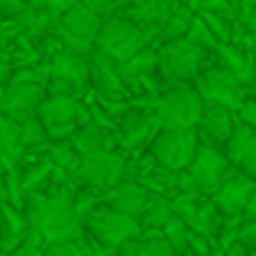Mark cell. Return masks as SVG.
Masks as SVG:
<instances>
[{"label":"cell","mask_w":256,"mask_h":256,"mask_svg":"<svg viewBox=\"0 0 256 256\" xmlns=\"http://www.w3.org/2000/svg\"><path fill=\"white\" fill-rule=\"evenodd\" d=\"M32 230L42 234L49 244H65V240H82V211L75 201L62 194H30L26 204Z\"/></svg>","instance_id":"1"},{"label":"cell","mask_w":256,"mask_h":256,"mask_svg":"<svg viewBox=\"0 0 256 256\" xmlns=\"http://www.w3.org/2000/svg\"><path fill=\"white\" fill-rule=\"evenodd\" d=\"M201 114H204V100H201L198 88L178 84L156 100L152 117H156L159 130H192L194 124H201Z\"/></svg>","instance_id":"2"},{"label":"cell","mask_w":256,"mask_h":256,"mask_svg":"<svg viewBox=\"0 0 256 256\" xmlns=\"http://www.w3.org/2000/svg\"><path fill=\"white\" fill-rule=\"evenodd\" d=\"M146 32L140 30V23H133L130 16H110L104 20L98 36V52L107 56L110 62H130L136 52H143Z\"/></svg>","instance_id":"3"},{"label":"cell","mask_w":256,"mask_h":256,"mask_svg":"<svg viewBox=\"0 0 256 256\" xmlns=\"http://www.w3.org/2000/svg\"><path fill=\"white\" fill-rule=\"evenodd\" d=\"M159 72L162 78H169L175 84H185L192 78L204 75V49L194 46L192 39H178V42H169L162 52H159Z\"/></svg>","instance_id":"4"},{"label":"cell","mask_w":256,"mask_h":256,"mask_svg":"<svg viewBox=\"0 0 256 256\" xmlns=\"http://www.w3.org/2000/svg\"><path fill=\"white\" fill-rule=\"evenodd\" d=\"M100 16L91 10V6L78 4L72 6V10L62 13V20H58V36L65 39V46H68L72 52H82V56H88V52L98 46V36H100Z\"/></svg>","instance_id":"5"},{"label":"cell","mask_w":256,"mask_h":256,"mask_svg":"<svg viewBox=\"0 0 256 256\" xmlns=\"http://www.w3.org/2000/svg\"><path fill=\"white\" fill-rule=\"evenodd\" d=\"M198 136L194 130H162L156 140H152V152L156 159L172 172H182V169H192L194 156H198Z\"/></svg>","instance_id":"6"},{"label":"cell","mask_w":256,"mask_h":256,"mask_svg":"<svg viewBox=\"0 0 256 256\" xmlns=\"http://www.w3.org/2000/svg\"><path fill=\"white\" fill-rule=\"evenodd\" d=\"M88 227H91V234L104 246H110V250H120V246L133 244V240H140V234H143L140 218L120 214V211H114V208L110 211H98L91 220H88Z\"/></svg>","instance_id":"7"},{"label":"cell","mask_w":256,"mask_h":256,"mask_svg":"<svg viewBox=\"0 0 256 256\" xmlns=\"http://www.w3.org/2000/svg\"><path fill=\"white\" fill-rule=\"evenodd\" d=\"M198 94H201V100L218 104V107H227V110H240V107L246 104L244 82H240L234 72H227V68L204 72V75L198 78Z\"/></svg>","instance_id":"8"},{"label":"cell","mask_w":256,"mask_h":256,"mask_svg":"<svg viewBox=\"0 0 256 256\" xmlns=\"http://www.w3.org/2000/svg\"><path fill=\"white\" fill-rule=\"evenodd\" d=\"M46 100V91H42V82H6V91L0 98V110L6 114L10 120L23 124V120L36 117L39 107Z\"/></svg>","instance_id":"9"},{"label":"cell","mask_w":256,"mask_h":256,"mask_svg":"<svg viewBox=\"0 0 256 256\" xmlns=\"http://www.w3.org/2000/svg\"><path fill=\"white\" fill-rule=\"evenodd\" d=\"M36 117L42 120V126L49 130V136H65L78 120V104H75V98H68V94H49V98L42 100V107H39Z\"/></svg>","instance_id":"10"},{"label":"cell","mask_w":256,"mask_h":256,"mask_svg":"<svg viewBox=\"0 0 256 256\" xmlns=\"http://www.w3.org/2000/svg\"><path fill=\"white\" fill-rule=\"evenodd\" d=\"M227 162L230 159L224 156L220 150H214V146H201L198 156H194L192 162V182L198 188H204V192H218L220 185H224V175H227Z\"/></svg>","instance_id":"11"},{"label":"cell","mask_w":256,"mask_h":256,"mask_svg":"<svg viewBox=\"0 0 256 256\" xmlns=\"http://www.w3.org/2000/svg\"><path fill=\"white\" fill-rule=\"evenodd\" d=\"M52 78H56V84L62 88L58 94L65 91H82V88L91 82V62H88V56L82 52H62V56L52 58Z\"/></svg>","instance_id":"12"},{"label":"cell","mask_w":256,"mask_h":256,"mask_svg":"<svg viewBox=\"0 0 256 256\" xmlns=\"http://www.w3.org/2000/svg\"><path fill=\"white\" fill-rule=\"evenodd\" d=\"M84 185L91 188H110V185H120L126 175V166L120 156H114V152H104V156H84L82 169H78Z\"/></svg>","instance_id":"13"},{"label":"cell","mask_w":256,"mask_h":256,"mask_svg":"<svg viewBox=\"0 0 256 256\" xmlns=\"http://www.w3.org/2000/svg\"><path fill=\"white\" fill-rule=\"evenodd\" d=\"M253 188H256V178H250V175H230V178H224V185L214 192V201H218L220 211L240 214V211H246V201H250Z\"/></svg>","instance_id":"14"},{"label":"cell","mask_w":256,"mask_h":256,"mask_svg":"<svg viewBox=\"0 0 256 256\" xmlns=\"http://www.w3.org/2000/svg\"><path fill=\"white\" fill-rule=\"evenodd\" d=\"M234 117H230V110L227 107H218V104H208L204 107V114H201V133H204L211 143H224L227 146V140L234 136Z\"/></svg>","instance_id":"15"},{"label":"cell","mask_w":256,"mask_h":256,"mask_svg":"<svg viewBox=\"0 0 256 256\" xmlns=\"http://www.w3.org/2000/svg\"><path fill=\"white\" fill-rule=\"evenodd\" d=\"M146 204H150V194H146L143 185H133V182H124L110 192V208L120 214H130V218H140L146 214Z\"/></svg>","instance_id":"16"},{"label":"cell","mask_w":256,"mask_h":256,"mask_svg":"<svg viewBox=\"0 0 256 256\" xmlns=\"http://www.w3.org/2000/svg\"><path fill=\"white\" fill-rule=\"evenodd\" d=\"M110 143H114L110 133L98 124H84L75 136V150L82 156H104V152H110Z\"/></svg>","instance_id":"17"},{"label":"cell","mask_w":256,"mask_h":256,"mask_svg":"<svg viewBox=\"0 0 256 256\" xmlns=\"http://www.w3.org/2000/svg\"><path fill=\"white\" fill-rule=\"evenodd\" d=\"M91 82L98 84L100 94H120V91H124L120 75L114 72V62H110L107 56H100V52H98V58L91 62Z\"/></svg>","instance_id":"18"},{"label":"cell","mask_w":256,"mask_h":256,"mask_svg":"<svg viewBox=\"0 0 256 256\" xmlns=\"http://www.w3.org/2000/svg\"><path fill=\"white\" fill-rule=\"evenodd\" d=\"M253 126H246V124H240L237 130H234V136L227 140V146H224V156L230 159L234 166H244L246 162V156H250V146H253Z\"/></svg>","instance_id":"19"},{"label":"cell","mask_w":256,"mask_h":256,"mask_svg":"<svg viewBox=\"0 0 256 256\" xmlns=\"http://www.w3.org/2000/svg\"><path fill=\"white\" fill-rule=\"evenodd\" d=\"M192 26H194V13L185 10V6H178V10H172V16L166 20L162 32H166V39H169V42H178V39H188Z\"/></svg>","instance_id":"20"},{"label":"cell","mask_w":256,"mask_h":256,"mask_svg":"<svg viewBox=\"0 0 256 256\" xmlns=\"http://www.w3.org/2000/svg\"><path fill=\"white\" fill-rule=\"evenodd\" d=\"M23 146V133H20V124L10 120L6 114H0V159L13 156V152Z\"/></svg>","instance_id":"21"},{"label":"cell","mask_w":256,"mask_h":256,"mask_svg":"<svg viewBox=\"0 0 256 256\" xmlns=\"http://www.w3.org/2000/svg\"><path fill=\"white\" fill-rule=\"evenodd\" d=\"M152 126H159L156 124V117H143V114H130L126 117V124H124V130H126V143L130 146H136V143H143L146 136L152 133Z\"/></svg>","instance_id":"22"},{"label":"cell","mask_w":256,"mask_h":256,"mask_svg":"<svg viewBox=\"0 0 256 256\" xmlns=\"http://www.w3.org/2000/svg\"><path fill=\"white\" fill-rule=\"evenodd\" d=\"M20 133H23V146H42L46 136H49V130L42 126V120L39 117H30L20 124Z\"/></svg>","instance_id":"23"},{"label":"cell","mask_w":256,"mask_h":256,"mask_svg":"<svg viewBox=\"0 0 256 256\" xmlns=\"http://www.w3.org/2000/svg\"><path fill=\"white\" fill-rule=\"evenodd\" d=\"M46 256H94V250L84 240H65V244H49Z\"/></svg>","instance_id":"24"},{"label":"cell","mask_w":256,"mask_h":256,"mask_svg":"<svg viewBox=\"0 0 256 256\" xmlns=\"http://www.w3.org/2000/svg\"><path fill=\"white\" fill-rule=\"evenodd\" d=\"M166 240L172 244V250H185L188 246V224L182 218H172L166 224Z\"/></svg>","instance_id":"25"},{"label":"cell","mask_w":256,"mask_h":256,"mask_svg":"<svg viewBox=\"0 0 256 256\" xmlns=\"http://www.w3.org/2000/svg\"><path fill=\"white\" fill-rule=\"evenodd\" d=\"M159 65V52H136V56L130 58V62H126V72H130V75H146V72L150 68H156Z\"/></svg>","instance_id":"26"},{"label":"cell","mask_w":256,"mask_h":256,"mask_svg":"<svg viewBox=\"0 0 256 256\" xmlns=\"http://www.w3.org/2000/svg\"><path fill=\"white\" fill-rule=\"evenodd\" d=\"M136 256H175V250H172V244L169 240H140V250H136Z\"/></svg>","instance_id":"27"},{"label":"cell","mask_w":256,"mask_h":256,"mask_svg":"<svg viewBox=\"0 0 256 256\" xmlns=\"http://www.w3.org/2000/svg\"><path fill=\"white\" fill-rule=\"evenodd\" d=\"M146 220H150V224H169L172 220V214H169V204H166V201H152L150 198V204H146Z\"/></svg>","instance_id":"28"},{"label":"cell","mask_w":256,"mask_h":256,"mask_svg":"<svg viewBox=\"0 0 256 256\" xmlns=\"http://www.w3.org/2000/svg\"><path fill=\"white\" fill-rule=\"evenodd\" d=\"M75 146H68V143H56L52 146V162L56 166H65V169H68V166H75Z\"/></svg>","instance_id":"29"},{"label":"cell","mask_w":256,"mask_h":256,"mask_svg":"<svg viewBox=\"0 0 256 256\" xmlns=\"http://www.w3.org/2000/svg\"><path fill=\"white\" fill-rule=\"evenodd\" d=\"M188 39H192L194 46H201V49H208V46L214 42V36H211V30H208L204 20H194V26H192V32H188Z\"/></svg>","instance_id":"30"},{"label":"cell","mask_w":256,"mask_h":256,"mask_svg":"<svg viewBox=\"0 0 256 256\" xmlns=\"http://www.w3.org/2000/svg\"><path fill=\"white\" fill-rule=\"evenodd\" d=\"M240 246L244 250H253L256 253V220H250V224L240 230Z\"/></svg>","instance_id":"31"},{"label":"cell","mask_w":256,"mask_h":256,"mask_svg":"<svg viewBox=\"0 0 256 256\" xmlns=\"http://www.w3.org/2000/svg\"><path fill=\"white\" fill-rule=\"evenodd\" d=\"M0 13H4V16H23L26 4L23 0H0Z\"/></svg>","instance_id":"32"},{"label":"cell","mask_w":256,"mask_h":256,"mask_svg":"<svg viewBox=\"0 0 256 256\" xmlns=\"http://www.w3.org/2000/svg\"><path fill=\"white\" fill-rule=\"evenodd\" d=\"M240 117H244L246 126H253V130H256V100H246V104L240 107Z\"/></svg>","instance_id":"33"},{"label":"cell","mask_w":256,"mask_h":256,"mask_svg":"<svg viewBox=\"0 0 256 256\" xmlns=\"http://www.w3.org/2000/svg\"><path fill=\"white\" fill-rule=\"evenodd\" d=\"M39 4H46V6H52V10H72V6H78L82 0H39Z\"/></svg>","instance_id":"34"},{"label":"cell","mask_w":256,"mask_h":256,"mask_svg":"<svg viewBox=\"0 0 256 256\" xmlns=\"http://www.w3.org/2000/svg\"><path fill=\"white\" fill-rule=\"evenodd\" d=\"M244 169H246V175H250V178H256V133H253V146H250V156H246Z\"/></svg>","instance_id":"35"},{"label":"cell","mask_w":256,"mask_h":256,"mask_svg":"<svg viewBox=\"0 0 256 256\" xmlns=\"http://www.w3.org/2000/svg\"><path fill=\"white\" fill-rule=\"evenodd\" d=\"M82 4H84V6H91V10L100 16V13H107V10L114 6V0H82Z\"/></svg>","instance_id":"36"},{"label":"cell","mask_w":256,"mask_h":256,"mask_svg":"<svg viewBox=\"0 0 256 256\" xmlns=\"http://www.w3.org/2000/svg\"><path fill=\"white\" fill-rule=\"evenodd\" d=\"M244 23L256 32V0H246V10H244Z\"/></svg>","instance_id":"37"},{"label":"cell","mask_w":256,"mask_h":256,"mask_svg":"<svg viewBox=\"0 0 256 256\" xmlns=\"http://www.w3.org/2000/svg\"><path fill=\"white\" fill-rule=\"evenodd\" d=\"M10 256H46V253H39L32 244H26V246H16V250H13Z\"/></svg>","instance_id":"38"},{"label":"cell","mask_w":256,"mask_h":256,"mask_svg":"<svg viewBox=\"0 0 256 256\" xmlns=\"http://www.w3.org/2000/svg\"><path fill=\"white\" fill-rule=\"evenodd\" d=\"M246 218H250V220H256V188H253V194H250V201H246Z\"/></svg>","instance_id":"39"},{"label":"cell","mask_w":256,"mask_h":256,"mask_svg":"<svg viewBox=\"0 0 256 256\" xmlns=\"http://www.w3.org/2000/svg\"><path fill=\"white\" fill-rule=\"evenodd\" d=\"M224 256H250V250H244V246L237 244V246H230V250H227Z\"/></svg>","instance_id":"40"},{"label":"cell","mask_w":256,"mask_h":256,"mask_svg":"<svg viewBox=\"0 0 256 256\" xmlns=\"http://www.w3.org/2000/svg\"><path fill=\"white\" fill-rule=\"evenodd\" d=\"M6 78H10V68H6V65H0V84H4Z\"/></svg>","instance_id":"41"},{"label":"cell","mask_w":256,"mask_h":256,"mask_svg":"<svg viewBox=\"0 0 256 256\" xmlns=\"http://www.w3.org/2000/svg\"><path fill=\"white\" fill-rule=\"evenodd\" d=\"M94 256H117V250H110V246H104V250H98Z\"/></svg>","instance_id":"42"},{"label":"cell","mask_w":256,"mask_h":256,"mask_svg":"<svg viewBox=\"0 0 256 256\" xmlns=\"http://www.w3.org/2000/svg\"><path fill=\"white\" fill-rule=\"evenodd\" d=\"M0 240H4V214H0Z\"/></svg>","instance_id":"43"},{"label":"cell","mask_w":256,"mask_h":256,"mask_svg":"<svg viewBox=\"0 0 256 256\" xmlns=\"http://www.w3.org/2000/svg\"><path fill=\"white\" fill-rule=\"evenodd\" d=\"M253 75H256V56H253Z\"/></svg>","instance_id":"44"},{"label":"cell","mask_w":256,"mask_h":256,"mask_svg":"<svg viewBox=\"0 0 256 256\" xmlns=\"http://www.w3.org/2000/svg\"><path fill=\"white\" fill-rule=\"evenodd\" d=\"M253 256H256V253H253Z\"/></svg>","instance_id":"45"}]
</instances>
